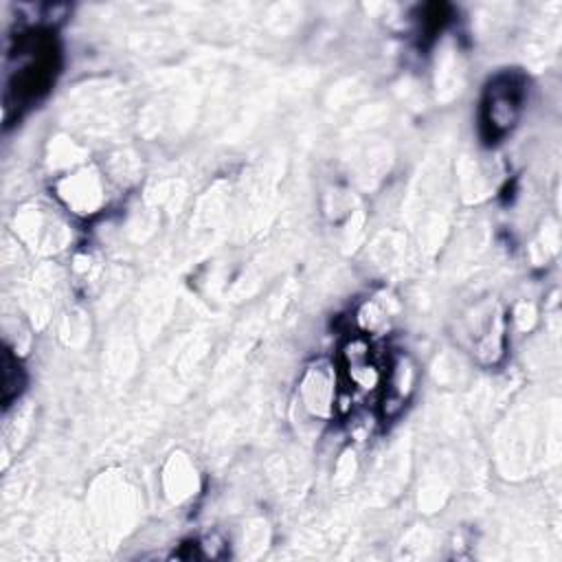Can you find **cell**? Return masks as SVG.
<instances>
[{
    "mask_svg": "<svg viewBox=\"0 0 562 562\" xmlns=\"http://www.w3.org/2000/svg\"><path fill=\"white\" fill-rule=\"evenodd\" d=\"M389 362L386 358H378L373 345L356 336L342 347V384L351 400L369 397L386 389Z\"/></svg>",
    "mask_w": 562,
    "mask_h": 562,
    "instance_id": "1",
    "label": "cell"
},
{
    "mask_svg": "<svg viewBox=\"0 0 562 562\" xmlns=\"http://www.w3.org/2000/svg\"><path fill=\"white\" fill-rule=\"evenodd\" d=\"M522 103V83L514 75L496 77L483 99V127H487L490 138L503 136L518 119Z\"/></svg>",
    "mask_w": 562,
    "mask_h": 562,
    "instance_id": "2",
    "label": "cell"
}]
</instances>
